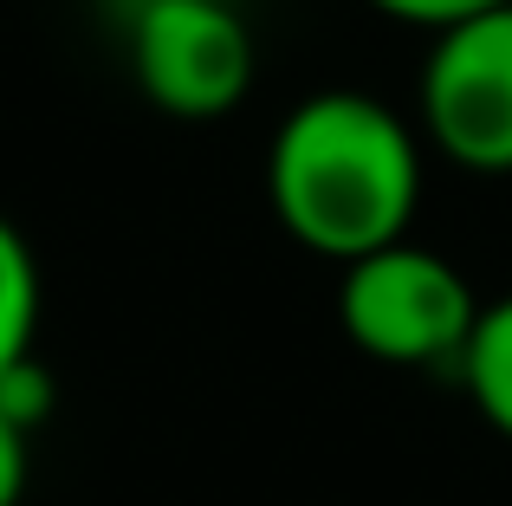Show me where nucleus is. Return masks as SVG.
Listing matches in <instances>:
<instances>
[{"mask_svg": "<svg viewBox=\"0 0 512 506\" xmlns=\"http://www.w3.org/2000/svg\"><path fill=\"white\" fill-rule=\"evenodd\" d=\"M266 202L299 247L350 266L409 241L422 202V143L370 91H312L273 130Z\"/></svg>", "mask_w": 512, "mask_h": 506, "instance_id": "obj_1", "label": "nucleus"}, {"mask_svg": "<svg viewBox=\"0 0 512 506\" xmlns=\"http://www.w3.org/2000/svg\"><path fill=\"white\" fill-rule=\"evenodd\" d=\"M338 318L363 357L396 370H428V364H461L480 299L454 260H441L435 247L396 241L344 266Z\"/></svg>", "mask_w": 512, "mask_h": 506, "instance_id": "obj_2", "label": "nucleus"}, {"mask_svg": "<svg viewBox=\"0 0 512 506\" xmlns=\"http://www.w3.org/2000/svg\"><path fill=\"white\" fill-rule=\"evenodd\" d=\"M137 91L169 117H227L253 91V33L234 0H150L124 20Z\"/></svg>", "mask_w": 512, "mask_h": 506, "instance_id": "obj_3", "label": "nucleus"}, {"mask_svg": "<svg viewBox=\"0 0 512 506\" xmlns=\"http://www.w3.org/2000/svg\"><path fill=\"white\" fill-rule=\"evenodd\" d=\"M422 130L448 163L512 176V0L435 33L422 59Z\"/></svg>", "mask_w": 512, "mask_h": 506, "instance_id": "obj_4", "label": "nucleus"}, {"mask_svg": "<svg viewBox=\"0 0 512 506\" xmlns=\"http://www.w3.org/2000/svg\"><path fill=\"white\" fill-rule=\"evenodd\" d=\"M454 370H461V383H467L480 416L500 435H512V292L480 305L474 338H467V351H461Z\"/></svg>", "mask_w": 512, "mask_h": 506, "instance_id": "obj_5", "label": "nucleus"}, {"mask_svg": "<svg viewBox=\"0 0 512 506\" xmlns=\"http://www.w3.org/2000/svg\"><path fill=\"white\" fill-rule=\"evenodd\" d=\"M33 325H39V266L26 234L0 215V370L33 351Z\"/></svg>", "mask_w": 512, "mask_h": 506, "instance_id": "obj_6", "label": "nucleus"}, {"mask_svg": "<svg viewBox=\"0 0 512 506\" xmlns=\"http://www.w3.org/2000/svg\"><path fill=\"white\" fill-rule=\"evenodd\" d=\"M52 403H59V383H52V370L39 364L33 351L0 370V409H7L20 429H39V422L52 416Z\"/></svg>", "mask_w": 512, "mask_h": 506, "instance_id": "obj_7", "label": "nucleus"}, {"mask_svg": "<svg viewBox=\"0 0 512 506\" xmlns=\"http://www.w3.org/2000/svg\"><path fill=\"white\" fill-rule=\"evenodd\" d=\"M370 7L389 13V20H409V26H428V33H441V26L474 20V13L500 7V0H370Z\"/></svg>", "mask_w": 512, "mask_h": 506, "instance_id": "obj_8", "label": "nucleus"}, {"mask_svg": "<svg viewBox=\"0 0 512 506\" xmlns=\"http://www.w3.org/2000/svg\"><path fill=\"white\" fill-rule=\"evenodd\" d=\"M26 448H33V429H20L0 409V506H20L26 494Z\"/></svg>", "mask_w": 512, "mask_h": 506, "instance_id": "obj_9", "label": "nucleus"}, {"mask_svg": "<svg viewBox=\"0 0 512 506\" xmlns=\"http://www.w3.org/2000/svg\"><path fill=\"white\" fill-rule=\"evenodd\" d=\"M143 7H150V0H111V20H117V26H124V20H130V13H143Z\"/></svg>", "mask_w": 512, "mask_h": 506, "instance_id": "obj_10", "label": "nucleus"}]
</instances>
